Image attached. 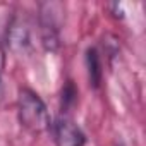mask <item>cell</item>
<instances>
[{"mask_svg": "<svg viewBox=\"0 0 146 146\" xmlns=\"http://www.w3.org/2000/svg\"><path fill=\"white\" fill-rule=\"evenodd\" d=\"M17 115L19 122L24 129L29 132L40 134L52 127V117L45 105V102L40 98V95L29 88H21L19 98H17Z\"/></svg>", "mask_w": 146, "mask_h": 146, "instance_id": "6da1fadb", "label": "cell"}, {"mask_svg": "<svg viewBox=\"0 0 146 146\" xmlns=\"http://www.w3.org/2000/svg\"><path fill=\"white\" fill-rule=\"evenodd\" d=\"M57 14H62L60 4L53 2H45L40 4V28H41V43L46 50L53 52L58 48V29H60V21Z\"/></svg>", "mask_w": 146, "mask_h": 146, "instance_id": "7a4b0ae2", "label": "cell"}, {"mask_svg": "<svg viewBox=\"0 0 146 146\" xmlns=\"http://www.w3.org/2000/svg\"><path fill=\"white\" fill-rule=\"evenodd\" d=\"M53 141L57 146H84L86 136L81 131V127L69 117H58L52 124Z\"/></svg>", "mask_w": 146, "mask_h": 146, "instance_id": "3957f363", "label": "cell"}, {"mask_svg": "<svg viewBox=\"0 0 146 146\" xmlns=\"http://www.w3.org/2000/svg\"><path fill=\"white\" fill-rule=\"evenodd\" d=\"M5 41L12 52H16V53L26 52L31 45V31H29L28 23L24 19H21L19 16H14L7 24Z\"/></svg>", "mask_w": 146, "mask_h": 146, "instance_id": "277c9868", "label": "cell"}, {"mask_svg": "<svg viewBox=\"0 0 146 146\" xmlns=\"http://www.w3.org/2000/svg\"><path fill=\"white\" fill-rule=\"evenodd\" d=\"M86 67H88V78H90V84L98 90L102 84V78H103V65H102V58L96 48H88L86 50Z\"/></svg>", "mask_w": 146, "mask_h": 146, "instance_id": "5b68a950", "label": "cell"}, {"mask_svg": "<svg viewBox=\"0 0 146 146\" xmlns=\"http://www.w3.org/2000/svg\"><path fill=\"white\" fill-rule=\"evenodd\" d=\"M78 100V90L74 88L72 81H67L65 88L62 90V110H67L69 107H72Z\"/></svg>", "mask_w": 146, "mask_h": 146, "instance_id": "8992f818", "label": "cell"}, {"mask_svg": "<svg viewBox=\"0 0 146 146\" xmlns=\"http://www.w3.org/2000/svg\"><path fill=\"white\" fill-rule=\"evenodd\" d=\"M5 64H7V53H5L4 46L0 45V74L4 72V69H5Z\"/></svg>", "mask_w": 146, "mask_h": 146, "instance_id": "52a82bcc", "label": "cell"}]
</instances>
